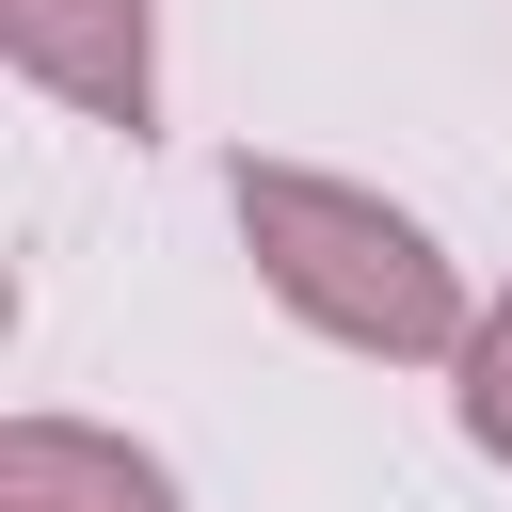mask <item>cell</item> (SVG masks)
<instances>
[{
  "instance_id": "obj_3",
  "label": "cell",
  "mask_w": 512,
  "mask_h": 512,
  "mask_svg": "<svg viewBox=\"0 0 512 512\" xmlns=\"http://www.w3.org/2000/svg\"><path fill=\"white\" fill-rule=\"evenodd\" d=\"M0 512H176V464L96 416H0Z\"/></svg>"
},
{
  "instance_id": "obj_4",
  "label": "cell",
  "mask_w": 512,
  "mask_h": 512,
  "mask_svg": "<svg viewBox=\"0 0 512 512\" xmlns=\"http://www.w3.org/2000/svg\"><path fill=\"white\" fill-rule=\"evenodd\" d=\"M448 400H464V448H480V464H512V288L464 320V352H448Z\"/></svg>"
},
{
  "instance_id": "obj_2",
  "label": "cell",
  "mask_w": 512,
  "mask_h": 512,
  "mask_svg": "<svg viewBox=\"0 0 512 512\" xmlns=\"http://www.w3.org/2000/svg\"><path fill=\"white\" fill-rule=\"evenodd\" d=\"M0 64L80 128H160V0H0Z\"/></svg>"
},
{
  "instance_id": "obj_1",
  "label": "cell",
  "mask_w": 512,
  "mask_h": 512,
  "mask_svg": "<svg viewBox=\"0 0 512 512\" xmlns=\"http://www.w3.org/2000/svg\"><path fill=\"white\" fill-rule=\"evenodd\" d=\"M224 208H240L256 288H272L304 336H336V352H368V368H448V352H464V320H480L464 256H448L416 208H384L368 176H320V160H224Z\"/></svg>"
}]
</instances>
